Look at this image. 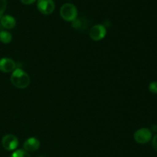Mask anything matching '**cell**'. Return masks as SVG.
<instances>
[{
  "label": "cell",
  "instance_id": "obj_1",
  "mask_svg": "<svg viewBox=\"0 0 157 157\" xmlns=\"http://www.w3.org/2000/svg\"><path fill=\"white\" fill-rule=\"evenodd\" d=\"M11 83L18 89H25L30 84V77L27 72L20 68H16L11 75Z\"/></svg>",
  "mask_w": 157,
  "mask_h": 157
},
{
  "label": "cell",
  "instance_id": "obj_2",
  "mask_svg": "<svg viewBox=\"0 0 157 157\" xmlns=\"http://www.w3.org/2000/svg\"><path fill=\"white\" fill-rule=\"evenodd\" d=\"M61 18L67 22H73L78 18V10L72 3H64L60 9Z\"/></svg>",
  "mask_w": 157,
  "mask_h": 157
},
{
  "label": "cell",
  "instance_id": "obj_3",
  "mask_svg": "<svg viewBox=\"0 0 157 157\" xmlns=\"http://www.w3.org/2000/svg\"><path fill=\"white\" fill-rule=\"evenodd\" d=\"M135 141L140 144H145L150 141L152 138V132L148 128H141L135 132L134 135Z\"/></svg>",
  "mask_w": 157,
  "mask_h": 157
},
{
  "label": "cell",
  "instance_id": "obj_4",
  "mask_svg": "<svg viewBox=\"0 0 157 157\" xmlns=\"http://www.w3.org/2000/svg\"><path fill=\"white\" fill-rule=\"evenodd\" d=\"M37 9L43 15H50L55 11V2L53 0H38Z\"/></svg>",
  "mask_w": 157,
  "mask_h": 157
},
{
  "label": "cell",
  "instance_id": "obj_5",
  "mask_svg": "<svg viewBox=\"0 0 157 157\" xmlns=\"http://www.w3.org/2000/svg\"><path fill=\"white\" fill-rule=\"evenodd\" d=\"M89 34H90V37L94 41H101L107 35V29L103 25H95L90 29Z\"/></svg>",
  "mask_w": 157,
  "mask_h": 157
},
{
  "label": "cell",
  "instance_id": "obj_6",
  "mask_svg": "<svg viewBox=\"0 0 157 157\" xmlns=\"http://www.w3.org/2000/svg\"><path fill=\"white\" fill-rule=\"evenodd\" d=\"M2 144L5 149L8 151L15 150L18 146V139L15 135L7 134L2 139Z\"/></svg>",
  "mask_w": 157,
  "mask_h": 157
},
{
  "label": "cell",
  "instance_id": "obj_7",
  "mask_svg": "<svg viewBox=\"0 0 157 157\" xmlns=\"http://www.w3.org/2000/svg\"><path fill=\"white\" fill-rule=\"evenodd\" d=\"M16 69V63L10 58H2L0 59V71L6 73L13 72Z\"/></svg>",
  "mask_w": 157,
  "mask_h": 157
},
{
  "label": "cell",
  "instance_id": "obj_8",
  "mask_svg": "<svg viewBox=\"0 0 157 157\" xmlns=\"http://www.w3.org/2000/svg\"><path fill=\"white\" fill-rule=\"evenodd\" d=\"M23 147L26 152H35L40 147V141L35 137H30L24 142Z\"/></svg>",
  "mask_w": 157,
  "mask_h": 157
},
{
  "label": "cell",
  "instance_id": "obj_9",
  "mask_svg": "<svg viewBox=\"0 0 157 157\" xmlns=\"http://www.w3.org/2000/svg\"><path fill=\"white\" fill-rule=\"evenodd\" d=\"M0 23H1L2 26L6 29H12L16 25V21H15V18L12 15H2L0 19Z\"/></svg>",
  "mask_w": 157,
  "mask_h": 157
},
{
  "label": "cell",
  "instance_id": "obj_10",
  "mask_svg": "<svg viewBox=\"0 0 157 157\" xmlns=\"http://www.w3.org/2000/svg\"><path fill=\"white\" fill-rule=\"evenodd\" d=\"M72 26H73L75 29H77V30H81V29H84L87 28V23L84 18H77L76 19L73 21Z\"/></svg>",
  "mask_w": 157,
  "mask_h": 157
},
{
  "label": "cell",
  "instance_id": "obj_11",
  "mask_svg": "<svg viewBox=\"0 0 157 157\" xmlns=\"http://www.w3.org/2000/svg\"><path fill=\"white\" fill-rule=\"evenodd\" d=\"M12 40V34L7 31L2 30L0 32V42L4 44H8Z\"/></svg>",
  "mask_w": 157,
  "mask_h": 157
},
{
  "label": "cell",
  "instance_id": "obj_12",
  "mask_svg": "<svg viewBox=\"0 0 157 157\" xmlns=\"http://www.w3.org/2000/svg\"><path fill=\"white\" fill-rule=\"evenodd\" d=\"M10 157H31L29 152L22 149H17L11 155Z\"/></svg>",
  "mask_w": 157,
  "mask_h": 157
},
{
  "label": "cell",
  "instance_id": "obj_13",
  "mask_svg": "<svg viewBox=\"0 0 157 157\" xmlns=\"http://www.w3.org/2000/svg\"><path fill=\"white\" fill-rule=\"evenodd\" d=\"M7 6V0H0V19Z\"/></svg>",
  "mask_w": 157,
  "mask_h": 157
},
{
  "label": "cell",
  "instance_id": "obj_14",
  "mask_svg": "<svg viewBox=\"0 0 157 157\" xmlns=\"http://www.w3.org/2000/svg\"><path fill=\"white\" fill-rule=\"evenodd\" d=\"M149 89L152 93L157 94V82H152L149 85Z\"/></svg>",
  "mask_w": 157,
  "mask_h": 157
},
{
  "label": "cell",
  "instance_id": "obj_15",
  "mask_svg": "<svg viewBox=\"0 0 157 157\" xmlns=\"http://www.w3.org/2000/svg\"><path fill=\"white\" fill-rule=\"evenodd\" d=\"M21 3H23L24 5H32L35 2L36 0H20Z\"/></svg>",
  "mask_w": 157,
  "mask_h": 157
},
{
  "label": "cell",
  "instance_id": "obj_16",
  "mask_svg": "<svg viewBox=\"0 0 157 157\" xmlns=\"http://www.w3.org/2000/svg\"><path fill=\"white\" fill-rule=\"evenodd\" d=\"M153 143V148H154L155 150L157 152V134L153 138V143Z\"/></svg>",
  "mask_w": 157,
  "mask_h": 157
},
{
  "label": "cell",
  "instance_id": "obj_17",
  "mask_svg": "<svg viewBox=\"0 0 157 157\" xmlns=\"http://www.w3.org/2000/svg\"><path fill=\"white\" fill-rule=\"evenodd\" d=\"M38 157H44V156H38Z\"/></svg>",
  "mask_w": 157,
  "mask_h": 157
}]
</instances>
